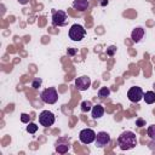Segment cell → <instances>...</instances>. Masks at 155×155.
Here are the masks:
<instances>
[{
    "mask_svg": "<svg viewBox=\"0 0 155 155\" xmlns=\"http://www.w3.org/2000/svg\"><path fill=\"white\" fill-rule=\"evenodd\" d=\"M117 144L121 150H130L137 145V138L136 134L132 131H125L122 132L117 138Z\"/></svg>",
    "mask_w": 155,
    "mask_h": 155,
    "instance_id": "cell-1",
    "label": "cell"
},
{
    "mask_svg": "<svg viewBox=\"0 0 155 155\" xmlns=\"http://www.w3.org/2000/svg\"><path fill=\"white\" fill-rule=\"evenodd\" d=\"M40 98L46 104H54L58 101V92L54 87H48L41 92Z\"/></svg>",
    "mask_w": 155,
    "mask_h": 155,
    "instance_id": "cell-2",
    "label": "cell"
},
{
    "mask_svg": "<svg viewBox=\"0 0 155 155\" xmlns=\"http://www.w3.org/2000/svg\"><path fill=\"white\" fill-rule=\"evenodd\" d=\"M86 35V29L81 24H73L69 29V38L73 41H81Z\"/></svg>",
    "mask_w": 155,
    "mask_h": 155,
    "instance_id": "cell-3",
    "label": "cell"
},
{
    "mask_svg": "<svg viewBox=\"0 0 155 155\" xmlns=\"http://www.w3.org/2000/svg\"><path fill=\"white\" fill-rule=\"evenodd\" d=\"M56 121V117H54V114L52 111H48V110H44L40 113L39 115V122L41 126L44 127H50L54 124Z\"/></svg>",
    "mask_w": 155,
    "mask_h": 155,
    "instance_id": "cell-4",
    "label": "cell"
},
{
    "mask_svg": "<svg viewBox=\"0 0 155 155\" xmlns=\"http://www.w3.org/2000/svg\"><path fill=\"white\" fill-rule=\"evenodd\" d=\"M96 132L92 128H84L79 133V139L84 144H91L92 142L96 140Z\"/></svg>",
    "mask_w": 155,
    "mask_h": 155,
    "instance_id": "cell-5",
    "label": "cell"
},
{
    "mask_svg": "<svg viewBox=\"0 0 155 155\" xmlns=\"http://www.w3.org/2000/svg\"><path fill=\"white\" fill-rule=\"evenodd\" d=\"M67 13L62 10H58V11H54L53 15H52V24L53 27H63L67 24Z\"/></svg>",
    "mask_w": 155,
    "mask_h": 155,
    "instance_id": "cell-6",
    "label": "cell"
},
{
    "mask_svg": "<svg viewBox=\"0 0 155 155\" xmlns=\"http://www.w3.org/2000/svg\"><path fill=\"white\" fill-rule=\"evenodd\" d=\"M127 97H128V99H130L131 102H133V103H138L140 99H143V97H144V92H143V90H142L140 87H138V86H133V87H131V88L128 90V92H127Z\"/></svg>",
    "mask_w": 155,
    "mask_h": 155,
    "instance_id": "cell-7",
    "label": "cell"
},
{
    "mask_svg": "<svg viewBox=\"0 0 155 155\" xmlns=\"http://www.w3.org/2000/svg\"><path fill=\"white\" fill-rule=\"evenodd\" d=\"M96 145L97 148H104L110 143V136L107 132H98L96 136Z\"/></svg>",
    "mask_w": 155,
    "mask_h": 155,
    "instance_id": "cell-8",
    "label": "cell"
},
{
    "mask_svg": "<svg viewBox=\"0 0 155 155\" xmlns=\"http://www.w3.org/2000/svg\"><path fill=\"white\" fill-rule=\"evenodd\" d=\"M90 86H91V79L86 75H82L75 80V87L79 91H86L87 88H90Z\"/></svg>",
    "mask_w": 155,
    "mask_h": 155,
    "instance_id": "cell-9",
    "label": "cell"
},
{
    "mask_svg": "<svg viewBox=\"0 0 155 155\" xmlns=\"http://www.w3.org/2000/svg\"><path fill=\"white\" fill-rule=\"evenodd\" d=\"M70 149V144H69V139L67 138H59L56 142V151L58 154H65L68 153Z\"/></svg>",
    "mask_w": 155,
    "mask_h": 155,
    "instance_id": "cell-10",
    "label": "cell"
},
{
    "mask_svg": "<svg viewBox=\"0 0 155 155\" xmlns=\"http://www.w3.org/2000/svg\"><path fill=\"white\" fill-rule=\"evenodd\" d=\"M144 33H145V31H144L143 28H140V27L134 28V29L132 30V33H131V39H132L134 42H139V41L143 39Z\"/></svg>",
    "mask_w": 155,
    "mask_h": 155,
    "instance_id": "cell-11",
    "label": "cell"
},
{
    "mask_svg": "<svg viewBox=\"0 0 155 155\" xmlns=\"http://www.w3.org/2000/svg\"><path fill=\"white\" fill-rule=\"evenodd\" d=\"M90 6L88 0H74L73 1V7L78 11H86Z\"/></svg>",
    "mask_w": 155,
    "mask_h": 155,
    "instance_id": "cell-12",
    "label": "cell"
},
{
    "mask_svg": "<svg viewBox=\"0 0 155 155\" xmlns=\"http://www.w3.org/2000/svg\"><path fill=\"white\" fill-rule=\"evenodd\" d=\"M91 111H92V117L93 119H101L104 115V108L101 104H97V105L92 107Z\"/></svg>",
    "mask_w": 155,
    "mask_h": 155,
    "instance_id": "cell-13",
    "label": "cell"
},
{
    "mask_svg": "<svg viewBox=\"0 0 155 155\" xmlns=\"http://www.w3.org/2000/svg\"><path fill=\"white\" fill-rule=\"evenodd\" d=\"M143 98H144V101H145L147 104H153V103H155V92L148 91V92L144 93V97Z\"/></svg>",
    "mask_w": 155,
    "mask_h": 155,
    "instance_id": "cell-14",
    "label": "cell"
},
{
    "mask_svg": "<svg viewBox=\"0 0 155 155\" xmlns=\"http://www.w3.org/2000/svg\"><path fill=\"white\" fill-rule=\"evenodd\" d=\"M110 94V88L109 87H101L98 90V97L99 98H105V97H109Z\"/></svg>",
    "mask_w": 155,
    "mask_h": 155,
    "instance_id": "cell-15",
    "label": "cell"
},
{
    "mask_svg": "<svg viewBox=\"0 0 155 155\" xmlns=\"http://www.w3.org/2000/svg\"><path fill=\"white\" fill-rule=\"evenodd\" d=\"M81 111L82 113H87V111H90L91 109H92V103H91V101H84L82 103H81Z\"/></svg>",
    "mask_w": 155,
    "mask_h": 155,
    "instance_id": "cell-16",
    "label": "cell"
},
{
    "mask_svg": "<svg viewBox=\"0 0 155 155\" xmlns=\"http://www.w3.org/2000/svg\"><path fill=\"white\" fill-rule=\"evenodd\" d=\"M147 134L149 136L150 139L155 140V125H150V126L148 127V130H147Z\"/></svg>",
    "mask_w": 155,
    "mask_h": 155,
    "instance_id": "cell-17",
    "label": "cell"
},
{
    "mask_svg": "<svg viewBox=\"0 0 155 155\" xmlns=\"http://www.w3.org/2000/svg\"><path fill=\"white\" fill-rule=\"evenodd\" d=\"M38 131V125L36 124H34V122H29L28 124V126H27V132H29V133H35Z\"/></svg>",
    "mask_w": 155,
    "mask_h": 155,
    "instance_id": "cell-18",
    "label": "cell"
},
{
    "mask_svg": "<svg viewBox=\"0 0 155 155\" xmlns=\"http://www.w3.org/2000/svg\"><path fill=\"white\" fill-rule=\"evenodd\" d=\"M41 84H42V80L39 79V78H36V79L33 80V82H31V87H33V88H39V87L41 86Z\"/></svg>",
    "mask_w": 155,
    "mask_h": 155,
    "instance_id": "cell-19",
    "label": "cell"
},
{
    "mask_svg": "<svg viewBox=\"0 0 155 155\" xmlns=\"http://www.w3.org/2000/svg\"><path fill=\"white\" fill-rule=\"evenodd\" d=\"M115 52H116V46H109V47L107 48V54H108L109 57H113V56L115 54Z\"/></svg>",
    "mask_w": 155,
    "mask_h": 155,
    "instance_id": "cell-20",
    "label": "cell"
},
{
    "mask_svg": "<svg viewBox=\"0 0 155 155\" xmlns=\"http://www.w3.org/2000/svg\"><path fill=\"white\" fill-rule=\"evenodd\" d=\"M21 121L24 122V124H29L30 116H29L28 114H25V113H22V114H21Z\"/></svg>",
    "mask_w": 155,
    "mask_h": 155,
    "instance_id": "cell-21",
    "label": "cell"
},
{
    "mask_svg": "<svg viewBox=\"0 0 155 155\" xmlns=\"http://www.w3.org/2000/svg\"><path fill=\"white\" fill-rule=\"evenodd\" d=\"M136 126H138V127L145 126V120H143L142 117H138V119L136 120Z\"/></svg>",
    "mask_w": 155,
    "mask_h": 155,
    "instance_id": "cell-22",
    "label": "cell"
},
{
    "mask_svg": "<svg viewBox=\"0 0 155 155\" xmlns=\"http://www.w3.org/2000/svg\"><path fill=\"white\" fill-rule=\"evenodd\" d=\"M67 54L68 56H71V57L75 56L76 54V48H68L67 50Z\"/></svg>",
    "mask_w": 155,
    "mask_h": 155,
    "instance_id": "cell-23",
    "label": "cell"
},
{
    "mask_svg": "<svg viewBox=\"0 0 155 155\" xmlns=\"http://www.w3.org/2000/svg\"><path fill=\"white\" fill-rule=\"evenodd\" d=\"M28 1H29V0H18V2H19V4H22V5L28 4Z\"/></svg>",
    "mask_w": 155,
    "mask_h": 155,
    "instance_id": "cell-24",
    "label": "cell"
},
{
    "mask_svg": "<svg viewBox=\"0 0 155 155\" xmlns=\"http://www.w3.org/2000/svg\"><path fill=\"white\" fill-rule=\"evenodd\" d=\"M107 4H108V0H102V1H101V5H103V6L107 5Z\"/></svg>",
    "mask_w": 155,
    "mask_h": 155,
    "instance_id": "cell-25",
    "label": "cell"
}]
</instances>
